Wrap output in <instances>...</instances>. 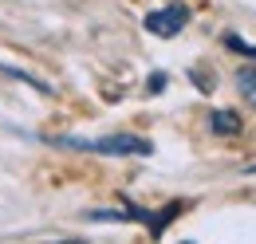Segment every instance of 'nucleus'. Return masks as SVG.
Returning a JSON list of instances; mask_svg holds the SVG:
<instances>
[{
  "label": "nucleus",
  "mask_w": 256,
  "mask_h": 244,
  "mask_svg": "<svg viewBox=\"0 0 256 244\" xmlns=\"http://www.w3.org/2000/svg\"><path fill=\"white\" fill-rule=\"evenodd\" d=\"M209 126H213V134H240L244 122L236 118L232 110H213V114H209Z\"/></svg>",
  "instance_id": "3"
},
{
  "label": "nucleus",
  "mask_w": 256,
  "mask_h": 244,
  "mask_svg": "<svg viewBox=\"0 0 256 244\" xmlns=\"http://www.w3.org/2000/svg\"><path fill=\"white\" fill-rule=\"evenodd\" d=\"M48 244H83V240H48Z\"/></svg>",
  "instance_id": "7"
},
{
  "label": "nucleus",
  "mask_w": 256,
  "mask_h": 244,
  "mask_svg": "<svg viewBox=\"0 0 256 244\" xmlns=\"http://www.w3.org/2000/svg\"><path fill=\"white\" fill-rule=\"evenodd\" d=\"M56 146H71V150H91V154H106V158H150L154 146L138 134H110V138H52Z\"/></svg>",
  "instance_id": "1"
},
{
  "label": "nucleus",
  "mask_w": 256,
  "mask_h": 244,
  "mask_svg": "<svg viewBox=\"0 0 256 244\" xmlns=\"http://www.w3.org/2000/svg\"><path fill=\"white\" fill-rule=\"evenodd\" d=\"M236 83H240V91H244V94H248V98L256 102V71H244V67H240V75H236Z\"/></svg>",
  "instance_id": "4"
},
{
  "label": "nucleus",
  "mask_w": 256,
  "mask_h": 244,
  "mask_svg": "<svg viewBox=\"0 0 256 244\" xmlns=\"http://www.w3.org/2000/svg\"><path fill=\"white\" fill-rule=\"evenodd\" d=\"M142 24H146V32H150V36L174 40V36H182V28L190 24V8H186V4H166V8H154Z\"/></svg>",
  "instance_id": "2"
},
{
  "label": "nucleus",
  "mask_w": 256,
  "mask_h": 244,
  "mask_svg": "<svg viewBox=\"0 0 256 244\" xmlns=\"http://www.w3.org/2000/svg\"><path fill=\"white\" fill-rule=\"evenodd\" d=\"M224 44H228L232 52H240V56H248V60H256V44H244L240 36H224Z\"/></svg>",
  "instance_id": "5"
},
{
  "label": "nucleus",
  "mask_w": 256,
  "mask_h": 244,
  "mask_svg": "<svg viewBox=\"0 0 256 244\" xmlns=\"http://www.w3.org/2000/svg\"><path fill=\"white\" fill-rule=\"evenodd\" d=\"M162 87H166V75H162V71H158V75H150V83H146V91H150V94H158Z\"/></svg>",
  "instance_id": "6"
}]
</instances>
